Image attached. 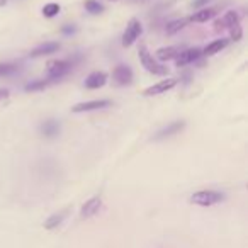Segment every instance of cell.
Returning <instances> with one entry per match:
<instances>
[{
  "label": "cell",
  "instance_id": "cell-9",
  "mask_svg": "<svg viewBox=\"0 0 248 248\" xmlns=\"http://www.w3.org/2000/svg\"><path fill=\"white\" fill-rule=\"evenodd\" d=\"M100 206H102V201H100V197H92V199L87 201V202L82 206V211H80V216H82L83 219H87V217H92L93 214L99 213Z\"/></svg>",
  "mask_w": 248,
  "mask_h": 248
},
{
  "label": "cell",
  "instance_id": "cell-5",
  "mask_svg": "<svg viewBox=\"0 0 248 248\" xmlns=\"http://www.w3.org/2000/svg\"><path fill=\"white\" fill-rule=\"evenodd\" d=\"M175 85H177V80L175 78L162 80V82H158V83H155V85L148 87V89L143 92V95H145V97H152V95H160V93H167L169 90H172Z\"/></svg>",
  "mask_w": 248,
  "mask_h": 248
},
{
  "label": "cell",
  "instance_id": "cell-24",
  "mask_svg": "<svg viewBox=\"0 0 248 248\" xmlns=\"http://www.w3.org/2000/svg\"><path fill=\"white\" fill-rule=\"evenodd\" d=\"M230 34H231V39H233V41H240L241 36H243V31H241L240 22H238V24H234V26H231V28H230Z\"/></svg>",
  "mask_w": 248,
  "mask_h": 248
},
{
  "label": "cell",
  "instance_id": "cell-20",
  "mask_svg": "<svg viewBox=\"0 0 248 248\" xmlns=\"http://www.w3.org/2000/svg\"><path fill=\"white\" fill-rule=\"evenodd\" d=\"M60 11H62V7L58 4H55V2H51V4H46L43 7V16L45 17H55V16L60 14Z\"/></svg>",
  "mask_w": 248,
  "mask_h": 248
},
{
  "label": "cell",
  "instance_id": "cell-21",
  "mask_svg": "<svg viewBox=\"0 0 248 248\" xmlns=\"http://www.w3.org/2000/svg\"><path fill=\"white\" fill-rule=\"evenodd\" d=\"M85 9L90 14H100V12L104 11L102 5H100L99 2H95V0H85Z\"/></svg>",
  "mask_w": 248,
  "mask_h": 248
},
{
  "label": "cell",
  "instance_id": "cell-26",
  "mask_svg": "<svg viewBox=\"0 0 248 248\" xmlns=\"http://www.w3.org/2000/svg\"><path fill=\"white\" fill-rule=\"evenodd\" d=\"M9 97V90L7 89H0V100H4Z\"/></svg>",
  "mask_w": 248,
  "mask_h": 248
},
{
  "label": "cell",
  "instance_id": "cell-1",
  "mask_svg": "<svg viewBox=\"0 0 248 248\" xmlns=\"http://www.w3.org/2000/svg\"><path fill=\"white\" fill-rule=\"evenodd\" d=\"M138 56H140V62H141V65L145 66L146 72L153 73V75H167L169 68H167V66H163V65H160V63L153 58V55L148 51V48H146L145 45L140 46Z\"/></svg>",
  "mask_w": 248,
  "mask_h": 248
},
{
  "label": "cell",
  "instance_id": "cell-17",
  "mask_svg": "<svg viewBox=\"0 0 248 248\" xmlns=\"http://www.w3.org/2000/svg\"><path fill=\"white\" fill-rule=\"evenodd\" d=\"M41 133L48 138H53L60 133V124L56 121H46L45 124L41 126Z\"/></svg>",
  "mask_w": 248,
  "mask_h": 248
},
{
  "label": "cell",
  "instance_id": "cell-25",
  "mask_svg": "<svg viewBox=\"0 0 248 248\" xmlns=\"http://www.w3.org/2000/svg\"><path fill=\"white\" fill-rule=\"evenodd\" d=\"M209 0H194V9H197V7H202V5H206Z\"/></svg>",
  "mask_w": 248,
  "mask_h": 248
},
{
  "label": "cell",
  "instance_id": "cell-4",
  "mask_svg": "<svg viewBox=\"0 0 248 248\" xmlns=\"http://www.w3.org/2000/svg\"><path fill=\"white\" fill-rule=\"evenodd\" d=\"M72 70V63L60 60V62H51L48 63V77L49 80H58L62 77H65L66 73Z\"/></svg>",
  "mask_w": 248,
  "mask_h": 248
},
{
  "label": "cell",
  "instance_id": "cell-8",
  "mask_svg": "<svg viewBox=\"0 0 248 248\" xmlns=\"http://www.w3.org/2000/svg\"><path fill=\"white\" fill-rule=\"evenodd\" d=\"M201 55H202V51H201L199 48L184 49V51L180 53V55L175 58V65H177V66H186V65H189V63L196 62V60L199 58Z\"/></svg>",
  "mask_w": 248,
  "mask_h": 248
},
{
  "label": "cell",
  "instance_id": "cell-22",
  "mask_svg": "<svg viewBox=\"0 0 248 248\" xmlns=\"http://www.w3.org/2000/svg\"><path fill=\"white\" fill-rule=\"evenodd\" d=\"M49 82H51V80H38V82L28 83L26 90H28V92H36V90H41V89H45V87H48Z\"/></svg>",
  "mask_w": 248,
  "mask_h": 248
},
{
  "label": "cell",
  "instance_id": "cell-13",
  "mask_svg": "<svg viewBox=\"0 0 248 248\" xmlns=\"http://www.w3.org/2000/svg\"><path fill=\"white\" fill-rule=\"evenodd\" d=\"M58 49H60L58 43H46V45H41V46H38V48H34L29 55H31V58H39V56H46V55H51V53H56Z\"/></svg>",
  "mask_w": 248,
  "mask_h": 248
},
{
  "label": "cell",
  "instance_id": "cell-7",
  "mask_svg": "<svg viewBox=\"0 0 248 248\" xmlns=\"http://www.w3.org/2000/svg\"><path fill=\"white\" fill-rule=\"evenodd\" d=\"M114 80L117 85H129L133 82V72L128 65H117L114 68Z\"/></svg>",
  "mask_w": 248,
  "mask_h": 248
},
{
  "label": "cell",
  "instance_id": "cell-19",
  "mask_svg": "<svg viewBox=\"0 0 248 248\" xmlns=\"http://www.w3.org/2000/svg\"><path fill=\"white\" fill-rule=\"evenodd\" d=\"M223 28H228L230 29L231 26H234V24H238L240 22V17H238V14L234 11H230V12H226L224 14V17H223Z\"/></svg>",
  "mask_w": 248,
  "mask_h": 248
},
{
  "label": "cell",
  "instance_id": "cell-3",
  "mask_svg": "<svg viewBox=\"0 0 248 248\" xmlns=\"http://www.w3.org/2000/svg\"><path fill=\"white\" fill-rule=\"evenodd\" d=\"M141 32H143V26H141V22H140V19H136V17L129 19L128 26H126V31H124V34H123L124 48H129V46L135 45V41L141 36Z\"/></svg>",
  "mask_w": 248,
  "mask_h": 248
},
{
  "label": "cell",
  "instance_id": "cell-10",
  "mask_svg": "<svg viewBox=\"0 0 248 248\" xmlns=\"http://www.w3.org/2000/svg\"><path fill=\"white\" fill-rule=\"evenodd\" d=\"M182 51L184 46H167V48H160L156 51V58L160 62H170V60H175Z\"/></svg>",
  "mask_w": 248,
  "mask_h": 248
},
{
  "label": "cell",
  "instance_id": "cell-23",
  "mask_svg": "<svg viewBox=\"0 0 248 248\" xmlns=\"http://www.w3.org/2000/svg\"><path fill=\"white\" fill-rule=\"evenodd\" d=\"M16 70H17V65H14V63H0V77L11 75Z\"/></svg>",
  "mask_w": 248,
  "mask_h": 248
},
{
  "label": "cell",
  "instance_id": "cell-18",
  "mask_svg": "<svg viewBox=\"0 0 248 248\" xmlns=\"http://www.w3.org/2000/svg\"><path fill=\"white\" fill-rule=\"evenodd\" d=\"M187 22H189V19H177V21H172L169 26H167V29H165L167 34L172 36V34H175V32H179L180 29L186 28Z\"/></svg>",
  "mask_w": 248,
  "mask_h": 248
},
{
  "label": "cell",
  "instance_id": "cell-16",
  "mask_svg": "<svg viewBox=\"0 0 248 248\" xmlns=\"http://www.w3.org/2000/svg\"><path fill=\"white\" fill-rule=\"evenodd\" d=\"M66 214H68V211L65 209V211H62V213H56V214H53V216H49L48 219L45 221V228L46 230H55L56 226H60V224L63 223Z\"/></svg>",
  "mask_w": 248,
  "mask_h": 248
},
{
  "label": "cell",
  "instance_id": "cell-27",
  "mask_svg": "<svg viewBox=\"0 0 248 248\" xmlns=\"http://www.w3.org/2000/svg\"><path fill=\"white\" fill-rule=\"evenodd\" d=\"M63 32H65V34H70V32H75V28H70V26H66V28H63Z\"/></svg>",
  "mask_w": 248,
  "mask_h": 248
},
{
  "label": "cell",
  "instance_id": "cell-6",
  "mask_svg": "<svg viewBox=\"0 0 248 248\" xmlns=\"http://www.w3.org/2000/svg\"><path fill=\"white\" fill-rule=\"evenodd\" d=\"M110 106V100H89V102H80L75 104L72 107V112H90V110H97V109H106Z\"/></svg>",
  "mask_w": 248,
  "mask_h": 248
},
{
  "label": "cell",
  "instance_id": "cell-11",
  "mask_svg": "<svg viewBox=\"0 0 248 248\" xmlns=\"http://www.w3.org/2000/svg\"><path fill=\"white\" fill-rule=\"evenodd\" d=\"M107 82V73L104 72H93L90 73L89 77H87L85 80V87L87 89H100V87H104Z\"/></svg>",
  "mask_w": 248,
  "mask_h": 248
},
{
  "label": "cell",
  "instance_id": "cell-14",
  "mask_svg": "<svg viewBox=\"0 0 248 248\" xmlns=\"http://www.w3.org/2000/svg\"><path fill=\"white\" fill-rule=\"evenodd\" d=\"M214 16H216V9L211 7V9H201V11L194 12L192 16H190L189 21L192 22H207L209 19H213Z\"/></svg>",
  "mask_w": 248,
  "mask_h": 248
},
{
  "label": "cell",
  "instance_id": "cell-28",
  "mask_svg": "<svg viewBox=\"0 0 248 248\" xmlns=\"http://www.w3.org/2000/svg\"><path fill=\"white\" fill-rule=\"evenodd\" d=\"M9 0H0V7H4V5H7Z\"/></svg>",
  "mask_w": 248,
  "mask_h": 248
},
{
  "label": "cell",
  "instance_id": "cell-15",
  "mask_svg": "<svg viewBox=\"0 0 248 248\" xmlns=\"http://www.w3.org/2000/svg\"><path fill=\"white\" fill-rule=\"evenodd\" d=\"M228 39H216V41H213V43H209V45L204 48V53L202 55H206V56H213V55H216V53H219L221 49H224L228 46Z\"/></svg>",
  "mask_w": 248,
  "mask_h": 248
},
{
  "label": "cell",
  "instance_id": "cell-12",
  "mask_svg": "<svg viewBox=\"0 0 248 248\" xmlns=\"http://www.w3.org/2000/svg\"><path fill=\"white\" fill-rule=\"evenodd\" d=\"M184 126H186V123H184V121H175V123H170L167 128H163L162 131L156 133L155 140H163V138H169V136H172V135H177L179 131H182Z\"/></svg>",
  "mask_w": 248,
  "mask_h": 248
},
{
  "label": "cell",
  "instance_id": "cell-2",
  "mask_svg": "<svg viewBox=\"0 0 248 248\" xmlns=\"http://www.w3.org/2000/svg\"><path fill=\"white\" fill-rule=\"evenodd\" d=\"M223 199H224L223 194L216 192V190H199V192L192 194L190 202L197 204V206H202V207H209V206H214V204L221 202Z\"/></svg>",
  "mask_w": 248,
  "mask_h": 248
}]
</instances>
